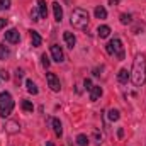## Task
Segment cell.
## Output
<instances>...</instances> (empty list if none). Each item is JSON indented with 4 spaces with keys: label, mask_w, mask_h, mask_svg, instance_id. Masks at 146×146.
Segmentation results:
<instances>
[{
    "label": "cell",
    "mask_w": 146,
    "mask_h": 146,
    "mask_svg": "<svg viewBox=\"0 0 146 146\" xmlns=\"http://www.w3.org/2000/svg\"><path fill=\"white\" fill-rule=\"evenodd\" d=\"M46 82H48V85H49V88H51L53 92H60V90H61L60 80H58V76H56L54 73H46Z\"/></svg>",
    "instance_id": "5b68a950"
},
{
    "label": "cell",
    "mask_w": 146,
    "mask_h": 146,
    "mask_svg": "<svg viewBox=\"0 0 146 146\" xmlns=\"http://www.w3.org/2000/svg\"><path fill=\"white\" fill-rule=\"evenodd\" d=\"M63 39H65V42H66V46H68L70 49H73V48H75V44H76V37H75V34H73V33L66 31V33L63 34Z\"/></svg>",
    "instance_id": "9c48e42d"
},
{
    "label": "cell",
    "mask_w": 146,
    "mask_h": 146,
    "mask_svg": "<svg viewBox=\"0 0 146 146\" xmlns=\"http://www.w3.org/2000/svg\"><path fill=\"white\" fill-rule=\"evenodd\" d=\"M106 51L109 53L110 56H115L119 61L124 60V46H122V41L119 37L110 39L109 42H107V46H106Z\"/></svg>",
    "instance_id": "3957f363"
},
{
    "label": "cell",
    "mask_w": 146,
    "mask_h": 146,
    "mask_svg": "<svg viewBox=\"0 0 146 146\" xmlns=\"http://www.w3.org/2000/svg\"><path fill=\"white\" fill-rule=\"evenodd\" d=\"M76 145L78 146H88V138L85 134H78L76 136Z\"/></svg>",
    "instance_id": "ffe728a7"
},
{
    "label": "cell",
    "mask_w": 146,
    "mask_h": 146,
    "mask_svg": "<svg viewBox=\"0 0 146 146\" xmlns=\"http://www.w3.org/2000/svg\"><path fill=\"white\" fill-rule=\"evenodd\" d=\"M41 60H42V66H44V68H48V66L51 65V61H49V58H48L46 54H42V56H41Z\"/></svg>",
    "instance_id": "d4e9b609"
},
{
    "label": "cell",
    "mask_w": 146,
    "mask_h": 146,
    "mask_svg": "<svg viewBox=\"0 0 146 146\" xmlns=\"http://www.w3.org/2000/svg\"><path fill=\"white\" fill-rule=\"evenodd\" d=\"M83 85H85V88H87V90H88V92H90V90H92V87H94V85H92V82H90V80H85V83H83Z\"/></svg>",
    "instance_id": "4316f807"
},
{
    "label": "cell",
    "mask_w": 146,
    "mask_h": 146,
    "mask_svg": "<svg viewBox=\"0 0 146 146\" xmlns=\"http://www.w3.org/2000/svg\"><path fill=\"white\" fill-rule=\"evenodd\" d=\"M0 78H3V80H9V73H7V72H0Z\"/></svg>",
    "instance_id": "83f0119b"
},
{
    "label": "cell",
    "mask_w": 146,
    "mask_h": 146,
    "mask_svg": "<svg viewBox=\"0 0 146 146\" xmlns=\"http://www.w3.org/2000/svg\"><path fill=\"white\" fill-rule=\"evenodd\" d=\"M0 9H10V0H0Z\"/></svg>",
    "instance_id": "484cf974"
},
{
    "label": "cell",
    "mask_w": 146,
    "mask_h": 146,
    "mask_svg": "<svg viewBox=\"0 0 146 146\" xmlns=\"http://www.w3.org/2000/svg\"><path fill=\"white\" fill-rule=\"evenodd\" d=\"M97 34H99V37H102V39L109 37L110 36V27H109V26H99Z\"/></svg>",
    "instance_id": "2e32d148"
},
{
    "label": "cell",
    "mask_w": 146,
    "mask_h": 146,
    "mask_svg": "<svg viewBox=\"0 0 146 146\" xmlns=\"http://www.w3.org/2000/svg\"><path fill=\"white\" fill-rule=\"evenodd\" d=\"M107 117H109V121H112V122L117 121V119L121 117V115H119V110L117 109H110L109 112H107Z\"/></svg>",
    "instance_id": "44dd1931"
},
{
    "label": "cell",
    "mask_w": 146,
    "mask_h": 146,
    "mask_svg": "<svg viewBox=\"0 0 146 146\" xmlns=\"http://www.w3.org/2000/svg\"><path fill=\"white\" fill-rule=\"evenodd\" d=\"M51 56H53V60L56 63H61L65 60V54H63V51H61V48L58 44H51Z\"/></svg>",
    "instance_id": "8992f818"
},
{
    "label": "cell",
    "mask_w": 146,
    "mask_h": 146,
    "mask_svg": "<svg viewBox=\"0 0 146 146\" xmlns=\"http://www.w3.org/2000/svg\"><path fill=\"white\" fill-rule=\"evenodd\" d=\"M26 87H27V92H29V94H33V95H36L37 92H39L37 85L33 82V80H26Z\"/></svg>",
    "instance_id": "ac0fdd59"
},
{
    "label": "cell",
    "mask_w": 146,
    "mask_h": 146,
    "mask_svg": "<svg viewBox=\"0 0 146 146\" xmlns=\"http://www.w3.org/2000/svg\"><path fill=\"white\" fill-rule=\"evenodd\" d=\"M14 100H12V95L9 92H2L0 94V115L2 117H9L14 110Z\"/></svg>",
    "instance_id": "277c9868"
},
{
    "label": "cell",
    "mask_w": 146,
    "mask_h": 146,
    "mask_svg": "<svg viewBox=\"0 0 146 146\" xmlns=\"http://www.w3.org/2000/svg\"><path fill=\"white\" fill-rule=\"evenodd\" d=\"M88 21H90V17H88V12L87 10H83V9H75L72 12V15H70V22H72V26L75 29H85L87 26H88Z\"/></svg>",
    "instance_id": "7a4b0ae2"
},
{
    "label": "cell",
    "mask_w": 146,
    "mask_h": 146,
    "mask_svg": "<svg viewBox=\"0 0 146 146\" xmlns=\"http://www.w3.org/2000/svg\"><path fill=\"white\" fill-rule=\"evenodd\" d=\"M37 9H39L41 19H46V17H48V7H46V0H37Z\"/></svg>",
    "instance_id": "5bb4252c"
},
{
    "label": "cell",
    "mask_w": 146,
    "mask_h": 146,
    "mask_svg": "<svg viewBox=\"0 0 146 146\" xmlns=\"http://www.w3.org/2000/svg\"><path fill=\"white\" fill-rule=\"evenodd\" d=\"M131 80V72H127L126 68H122V70H119V73H117V82L119 83H127Z\"/></svg>",
    "instance_id": "ba28073f"
},
{
    "label": "cell",
    "mask_w": 146,
    "mask_h": 146,
    "mask_svg": "<svg viewBox=\"0 0 146 146\" xmlns=\"http://www.w3.org/2000/svg\"><path fill=\"white\" fill-rule=\"evenodd\" d=\"M46 146H54V145H53V143H48V145H46Z\"/></svg>",
    "instance_id": "4dcf8cb0"
},
{
    "label": "cell",
    "mask_w": 146,
    "mask_h": 146,
    "mask_svg": "<svg viewBox=\"0 0 146 146\" xmlns=\"http://www.w3.org/2000/svg\"><path fill=\"white\" fill-rule=\"evenodd\" d=\"M100 97H102V88H100L99 85H94L92 90H90V100L95 102V100H99Z\"/></svg>",
    "instance_id": "30bf717a"
},
{
    "label": "cell",
    "mask_w": 146,
    "mask_h": 146,
    "mask_svg": "<svg viewBox=\"0 0 146 146\" xmlns=\"http://www.w3.org/2000/svg\"><path fill=\"white\" fill-rule=\"evenodd\" d=\"M94 14H95V17H97V19H107V10H106V9H104L102 5L95 7Z\"/></svg>",
    "instance_id": "e0dca14e"
},
{
    "label": "cell",
    "mask_w": 146,
    "mask_h": 146,
    "mask_svg": "<svg viewBox=\"0 0 146 146\" xmlns=\"http://www.w3.org/2000/svg\"><path fill=\"white\" fill-rule=\"evenodd\" d=\"M121 22L122 24H129L131 22V15L129 14H121Z\"/></svg>",
    "instance_id": "cb8c5ba5"
},
{
    "label": "cell",
    "mask_w": 146,
    "mask_h": 146,
    "mask_svg": "<svg viewBox=\"0 0 146 146\" xmlns=\"http://www.w3.org/2000/svg\"><path fill=\"white\" fill-rule=\"evenodd\" d=\"M53 12H54V19L58 22H61V19H63V9H61V5L58 2H53Z\"/></svg>",
    "instance_id": "7c38bea8"
},
{
    "label": "cell",
    "mask_w": 146,
    "mask_h": 146,
    "mask_svg": "<svg viewBox=\"0 0 146 146\" xmlns=\"http://www.w3.org/2000/svg\"><path fill=\"white\" fill-rule=\"evenodd\" d=\"M7 26V19H0V29H3Z\"/></svg>",
    "instance_id": "f1b7e54d"
},
{
    "label": "cell",
    "mask_w": 146,
    "mask_h": 146,
    "mask_svg": "<svg viewBox=\"0 0 146 146\" xmlns=\"http://www.w3.org/2000/svg\"><path fill=\"white\" fill-rule=\"evenodd\" d=\"M39 17H41L39 10H36V9H33V10H31V19H33L34 22H37V21H39Z\"/></svg>",
    "instance_id": "603a6c76"
},
{
    "label": "cell",
    "mask_w": 146,
    "mask_h": 146,
    "mask_svg": "<svg viewBox=\"0 0 146 146\" xmlns=\"http://www.w3.org/2000/svg\"><path fill=\"white\" fill-rule=\"evenodd\" d=\"M117 136H119V138H122V136H124V131H122V129H119V131H117Z\"/></svg>",
    "instance_id": "f546056e"
},
{
    "label": "cell",
    "mask_w": 146,
    "mask_h": 146,
    "mask_svg": "<svg viewBox=\"0 0 146 146\" xmlns=\"http://www.w3.org/2000/svg\"><path fill=\"white\" fill-rule=\"evenodd\" d=\"M51 124H53V131H54V134L58 136V138H61V134H63V126H61V122H60V119H51Z\"/></svg>",
    "instance_id": "8fae6325"
},
{
    "label": "cell",
    "mask_w": 146,
    "mask_h": 146,
    "mask_svg": "<svg viewBox=\"0 0 146 146\" xmlns=\"http://www.w3.org/2000/svg\"><path fill=\"white\" fill-rule=\"evenodd\" d=\"M10 56V49L5 44H0V60H7Z\"/></svg>",
    "instance_id": "d6986e66"
},
{
    "label": "cell",
    "mask_w": 146,
    "mask_h": 146,
    "mask_svg": "<svg viewBox=\"0 0 146 146\" xmlns=\"http://www.w3.org/2000/svg\"><path fill=\"white\" fill-rule=\"evenodd\" d=\"M131 80L136 87H143L146 83V58L143 54L134 56L133 70H131Z\"/></svg>",
    "instance_id": "6da1fadb"
},
{
    "label": "cell",
    "mask_w": 146,
    "mask_h": 146,
    "mask_svg": "<svg viewBox=\"0 0 146 146\" xmlns=\"http://www.w3.org/2000/svg\"><path fill=\"white\" fill-rule=\"evenodd\" d=\"M19 129H21V126H19V122H15V121H10V122H7V126H5V131H7L9 134H15V133H19Z\"/></svg>",
    "instance_id": "4fadbf2b"
},
{
    "label": "cell",
    "mask_w": 146,
    "mask_h": 146,
    "mask_svg": "<svg viewBox=\"0 0 146 146\" xmlns=\"http://www.w3.org/2000/svg\"><path fill=\"white\" fill-rule=\"evenodd\" d=\"M5 41H7V42H12V44L19 42V41H21L19 31H17V29H9V31H5Z\"/></svg>",
    "instance_id": "52a82bcc"
},
{
    "label": "cell",
    "mask_w": 146,
    "mask_h": 146,
    "mask_svg": "<svg viewBox=\"0 0 146 146\" xmlns=\"http://www.w3.org/2000/svg\"><path fill=\"white\" fill-rule=\"evenodd\" d=\"M21 106H22V110H26V112H33V110H34V106H33L29 100H22Z\"/></svg>",
    "instance_id": "7402d4cb"
},
{
    "label": "cell",
    "mask_w": 146,
    "mask_h": 146,
    "mask_svg": "<svg viewBox=\"0 0 146 146\" xmlns=\"http://www.w3.org/2000/svg\"><path fill=\"white\" fill-rule=\"evenodd\" d=\"M31 42H33V46H34V48L41 46V42H42V37L39 36V33H37V31H31Z\"/></svg>",
    "instance_id": "9a60e30c"
}]
</instances>
